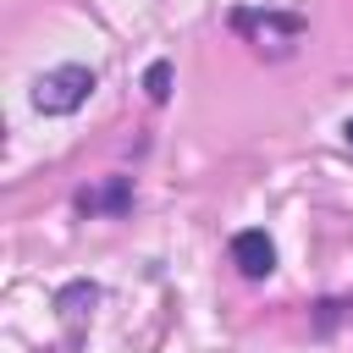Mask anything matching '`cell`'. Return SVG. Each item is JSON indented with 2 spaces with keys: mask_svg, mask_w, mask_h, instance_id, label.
<instances>
[{
  "mask_svg": "<svg viewBox=\"0 0 353 353\" xmlns=\"http://www.w3.org/2000/svg\"><path fill=\"white\" fill-rule=\"evenodd\" d=\"M127 199H132V188H127V176H116L99 193H83V210H127Z\"/></svg>",
  "mask_w": 353,
  "mask_h": 353,
  "instance_id": "277c9868",
  "label": "cell"
},
{
  "mask_svg": "<svg viewBox=\"0 0 353 353\" xmlns=\"http://www.w3.org/2000/svg\"><path fill=\"white\" fill-rule=\"evenodd\" d=\"M143 94H149V99H165V94H171V66H165V61H154V66L143 72Z\"/></svg>",
  "mask_w": 353,
  "mask_h": 353,
  "instance_id": "5b68a950",
  "label": "cell"
},
{
  "mask_svg": "<svg viewBox=\"0 0 353 353\" xmlns=\"http://www.w3.org/2000/svg\"><path fill=\"white\" fill-rule=\"evenodd\" d=\"M232 259H237V270H243L248 281H259V276L276 270V243H270L259 226H248V232L232 237Z\"/></svg>",
  "mask_w": 353,
  "mask_h": 353,
  "instance_id": "3957f363",
  "label": "cell"
},
{
  "mask_svg": "<svg viewBox=\"0 0 353 353\" xmlns=\"http://www.w3.org/2000/svg\"><path fill=\"white\" fill-rule=\"evenodd\" d=\"M342 138H347V143H353V116H347V127H342Z\"/></svg>",
  "mask_w": 353,
  "mask_h": 353,
  "instance_id": "8992f818",
  "label": "cell"
},
{
  "mask_svg": "<svg viewBox=\"0 0 353 353\" xmlns=\"http://www.w3.org/2000/svg\"><path fill=\"white\" fill-rule=\"evenodd\" d=\"M88 94H94V72L88 66H55V72H44L33 83V105L44 116H72Z\"/></svg>",
  "mask_w": 353,
  "mask_h": 353,
  "instance_id": "7a4b0ae2",
  "label": "cell"
},
{
  "mask_svg": "<svg viewBox=\"0 0 353 353\" xmlns=\"http://www.w3.org/2000/svg\"><path fill=\"white\" fill-rule=\"evenodd\" d=\"M232 33H243L254 50H265V55H287L298 39H303V17H292V11H232Z\"/></svg>",
  "mask_w": 353,
  "mask_h": 353,
  "instance_id": "6da1fadb",
  "label": "cell"
}]
</instances>
